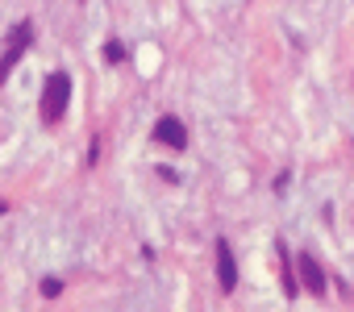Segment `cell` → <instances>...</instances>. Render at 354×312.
<instances>
[{
	"instance_id": "obj_4",
	"label": "cell",
	"mask_w": 354,
	"mask_h": 312,
	"mask_svg": "<svg viewBox=\"0 0 354 312\" xmlns=\"http://www.w3.org/2000/svg\"><path fill=\"white\" fill-rule=\"evenodd\" d=\"M217 283H221L225 295L238 287V262H234V250H230L225 237H217Z\"/></svg>"
},
{
	"instance_id": "obj_2",
	"label": "cell",
	"mask_w": 354,
	"mask_h": 312,
	"mask_svg": "<svg viewBox=\"0 0 354 312\" xmlns=\"http://www.w3.org/2000/svg\"><path fill=\"white\" fill-rule=\"evenodd\" d=\"M30 42H34V26L30 21H17L13 34H9V42H5V55H0V84L13 75V67L21 63V55L30 50Z\"/></svg>"
},
{
	"instance_id": "obj_7",
	"label": "cell",
	"mask_w": 354,
	"mask_h": 312,
	"mask_svg": "<svg viewBox=\"0 0 354 312\" xmlns=\"http://www.w3.org/2000/svg\"><path fill=\"white\" fill-rule=\"evenodd\" d=\"M59 291H63V279H59V275H46V279H42V295H46V300H55Z\"/></svg>"
},
{
	"instance_id": "obj_1",
	"label": "cell",
	"mask_w": 354,
	"mask_h": 312,
	"mask_svg": "<svg viewBox=\"0 0 354 312\" xmlns=\"http://www.w3.org/2000/svg\"><path fill=\"white\" fill-rule=\"evenodd\" d=\"M71 100V75L67 71H50L42 84V125H59Z\"/></svg>"
},
{
	"instance_id": "obj_8",
	"label": "cell",
	"mask_w": 354,
	"mask_h": 312,
	"mask_svg": "<svg viewBox=\"0 0 354 312\" xmlns=\"http://www.w3.org/2000/svg\"><path fill=\"white\" fill-rule=\"evenodd\" d=\"M104 59H109V63H121V59H125V46H121V42H109V46H104Z\"/></svg>"
},
{
	"instance_id": "obj_3",
	"label": "cell",
	"mask_w": 354,
	"mask_h": 312,
	"mask_svg": "<svg viewBox=\"0 0 354 312\" xmlns=\"http://www.w3.org/2000/svg\"><path fill=\"white\" fill-rule=\"evenodd\" d=\"M296 271H300V283H304L308 295H325V291H329L325 271H321V262H317L313 254H300V258H296Z\"/></svg>"
},
{
	"instance_id": "obj_5",
	"label": "cell",
	"mask_w": 354,
	"mask_h": 312,
	"mask_svg": "<svg viewBox=\"0 0 354 312\" xmlns=\"http://www.w3.org/2000/svg\"><path fill=\"white\" fill-rule=\"evenodd\" d=\"M154 137H158L162 146H171V150H184V146H188V129H184V121H180V117H158Z\"/></svg>"
},
{
	"instance_id": "obj_6",
	"label": "cell",
	"mask_w": 354,
	"mask_h": 312,
	"mask_svg": "<svg viewBox=\"0 0 354 312\" xmlns=\"http://www.w3.org/2000/svg\"><path fill=\"white\" fill-rule=\"evenodd\" d=\"M275 254H279V262H283V266H279V271H283V291H288V295H296V291H300V283H296V271H292V254H288V246H283V242H275Z\"/></svg>"
},
{
	"instance_id": "obj_9",
	"label": "cell",
	"mask_w": 354,
	"mask_h": 312,
	"mask_svg": "<svg viewBox=\"0 0 354 312\" xmlns=\"http://www.w3.org/2000/svg\"><path fill=\"white\" fill-rule=\"evenodd\" d=\"M96 159H100V142H92V146H88V167H96Z\"/></svg>"
},
{
	"instance_id": "obj_10",
	"label": "cell",
	"mask_w": 354,
	"mask_h": 312,
	"mask_svg": "<svg viewBox=\"0 0 354 312\" xmlns=\"http://www.w3.org/2000/svg\"><path fill=\"white\" fill-rule=\"evenodd\" d=\"M0 213H5V200H0Z\"/></svg>"
}]
</instances>
